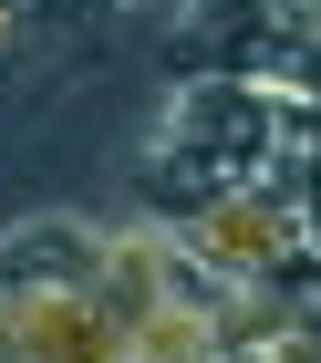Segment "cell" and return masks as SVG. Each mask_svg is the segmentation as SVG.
I'll return each instance as SVG.
<instances>
[{"instance_id":"cell-1","label":"cell","mask_w":321,"mask_h":363,"mask_svg":"<svg viewBox=\"0 0 321 363\" xmlns=\"http://www.w3.org/2000/svg\"><path fill=\"white\" fill-rule=\"evenodd\" d=\"M280 156V84H249V73H187V94L166 104L156 125V187L166 218L197 208L218 187H249Z\"/></svg>"},{"instance_id":"cell-2","label":"cell","mask_w":321,"mask_h":363,"mask_svg":"<svg viewBox=\"0 0 321 363\" xmlns=\"http://www.w3.org/2000/svg\"><path fill=\"white\" fill-rule=\"evenodd\" d=\"M176 239H187L197 270L218 280H291L300 259H311V228H300V197L280 187V177H249V187H218L197 197V208H176Z\"/></svg>"},{"instance_id":"cell-3","label":"cell","mask_w":321,"mask_h":363,"mask_svg":"<svg viewBox=\"0 0 321 363\" xmlns=\"http://www.w3.org/2000/svg\"><path fill=\"white\" fill-rule=\"evenodd\" d=\"M104 270V228L83 218H21L0 239V291H94Z\"/></svg>"},{"instance_id":"cell-4","label":"cell","mask_w":321,"mask_h":363,"mask_svg":"<svg viewBox=\"0 0 321 363\" xmlns=\"http://www.w3.org/2000/svg\"><path fill=\"white\" fill-rule=\"evenodd\" d=\"M239 363H321V333H311V322H291V333H269L259 353H239Z\"/></svg>"},{"instance_id":"cell-5","label":"cell","mask_w":321,"mask_h":363,"mask_svg":"<svg viewBox=\"0 0 321 363\" xmlns=\"http://www.w3.org/2000/svg\"><path fill=\"white\" fill-rule=\"evenodd\" d=\"M11 42H21V0H0V62H11Z\"/></svg>"},{"instance_id":"cell-6","label":"cell","mask_w":321,"mask_h":363,"mask_svg":"<svg viewBox=\"0 0 321 363\" xmlns=\"http://www.w3.org/2000/svg\"><path fill=\"white\" fill-rule=\"evenodd\" d=\"M291 21H300V31H321V0H291Z\"/></svg>"},{"instance_id":"cell-7","label":"cell","mask_w":321,"mask_h":363,"mask_svg":"<svg viewBox=\"0 0 321 363\" xmlns=\"http://www.w3.org/2000/svg\"><path fill=\"white\" fill-rule=\"evenodd\" d=\"M114 11H187V0H114Z\"/></svg>"}]
</instances>
